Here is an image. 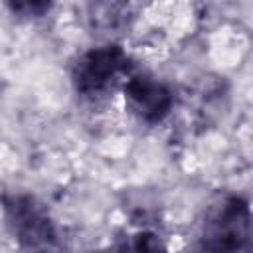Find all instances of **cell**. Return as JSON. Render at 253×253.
<instances>
[{"instance_id": "obj_1", "label": "cell", "mask_w": 253, "mask_h": 253, "mask_svg": "<svg viewBox=\"0 0 253 253\" xmlns=\"http://www.w3.org/2000/svg\"><path fill=\"white\" fill-rule=\"evenodd\" d=\"M202 253H251V211L243 198L219 200L202 225Z\"/></svg>"}, {"instance_id": "obj_2", "label": "cell", "mask_w": 253, "mask_h": 253, "mask_svg": "<svg viewBox=\"0 0 253 253\" xmlns=\"http://www.w3.org/2000/svg\"><path fill=\"white\" fill-rule=\"evenodd\" d=\"M4 217L12 235L26 247H42L53 241L55 231L45 208L28 194L2 198Z\"/></svg>"}, {"instance_id": "obj_3", "label": "cell", "mask_w": 253, "mask_h": 253, "mask_svg": "<svg viewBox=\"0 0 253 253\" xmlns=\"http://www.w3.org/2000/svg\"><path fill=\"white\" fill-rule=\"evenodd\" d=\"M126 65V53L119 45L93 47L79 57L73 67V83L79 93L93 95L109 87V83Z\"/></svg>"}, {"instance_id": "obj_4", "label": "cell", "mask_w": 253, "mask_h": 253, "mask_svg": "<svg viewBox=\"0 0 253 253\" xmlns=\"http://www.w3.org/2000/svg\"><path fill=\"white\" fill-rule=\"evenodd\" d=\"M125 97L130 111L144 123H158L172 109L168 87L148 75H132L125 85Z\"/></svg>"}, {"instance_id": "obj_5", "label": "cell", "mask_w": 253, "mask_h": 253, "mask_svg": "<svg viewBox=\"0 0 253 253\" xmlns=\"http://www.w3.org/2000/svg\"><path fill=\"white\" fill-rule=\"evenodd\" d=\"M115 253H168V249L154 231H136L123 239Z\"/></svg>"}, {"instance_id": "obj_6", "label": "cell", "mask_w": 253, "mask_h": 253, "mask_svg": "<svg viewBox=\"0 0 253 253\" xmlns=\"http://www.w3.org/2000/svg\"><path fill=\"white\" fill-rule=\"evenodd\" d=\"M10 8L14 12H22L24 16H40L42 12L49 10V4H43V2H18V4H10Z\"/></svg>"}]
</instances>
